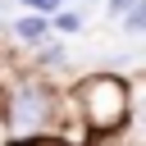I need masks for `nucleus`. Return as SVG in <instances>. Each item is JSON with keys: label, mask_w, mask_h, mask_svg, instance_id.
I'll return each mask as SVG.
<instances>
[{"label": "nucleus", "mask_w": 146, "mask_h": 146, "mask_svg": "<svg viewBox=\"0 0 146 146\" xmlns=\"http://www.w3.org/2000/svg\"><path fill=\"white\" fill-rule=\"evenodd\" d=\"M55 27H59V32H78V27H82V18H78V14H59V18H55Z\"/></svg>", "instance_id": "39448f33"}, {"label": "nucleus", "mask_w": 146, "mask_h": 146, "mask_svg": "<svg viewBox=\"0 0 146 146\" xmlns=\"http://www.w3.org/2000/svg\"><path fill=\"white\" fill-rule=\"evenodd\" d=\"M55 96L46 91V87H23L14 100H9V128L14 132H36V128H46L50 119H55Z\"/></svg>", "instance_id": "f03ea898"}, {"label": "nucleus", "mask_w": 146, "mask_h": 146, "mask_svg": "<svg viewBox=\"0 0 146 146\" xmlns=\"http://www.w3.org/2000/svg\"><path fill=\"white\" fill-rule=\"evenodd\" d=\"M23 146H64V141H23Z\"/></svg>", "instance_id": "6e6552de"}, {"label": "nucleus", "mask_w": 146, "mask_h": 146, "mask_svg": "<svg viewBox=\"0 0 146 146\" xmlns=\"http://www.w3.org/2000/svg\"><path fill=\"white\" fill-rule=\"evenodd\" d=\"M132 5H137V0H110V14H128Z\"/></svg>", "instance_id": "423d86ee"}, {"label": "nucleus", "mask_w": 146, "mask_h": 146, "mask_svg": "<svg viewBox=\"0 0 146 146\" xmlns=\"http://www.w3.org/2000/svg\"><path fill=\"white\" fill-rule=\"evenodd\" d=\"M82 114L96 132H114L123 119H128V82L114 78V73H96L82 82Z\"/></svg>", "instance_id": "f257e3e1"}, {"label": "nucleus", "mask_w": 146, "mask_h": 146, "mask_svg": "<svg viewBox=\"0 0 146 146\" xmlns=\"http://www.w3.org/2000/svg\"><path fill=\"white\" fill-rule=\"evenodd\" d=\"M23 5H32V9H46V14H50V9L59 5V0H23Z\"/></svg>", "instance_id": "0eeeda50"}, {"label": "nucleus", "mask_w": 146, "mask_h": 146, "mask_svg": "<svg viewBox=\"0 0 146 146\" xmlns=\"http://www.w3.org/2000/svg\"><path fill=\"white\" fill-rule=\"evenodd\" d=\"M14 32H18V36L27 41V46H41V41L50 36V27H46V18H23V23L14 27Z\"/></svg>", "instance_id": "7ed1b4c3"}, {"label": "nucleus", "mask_w": 146, "mask_h": 146, "mask_svg": "<svg viewBox=\"0 0 146 146\" xmlns=\"http://www.w3.org/2000/svg\"><path fill=\"white\" fill-rule=\"evenodd\" d=\"M141 27H146V5L137 0V5H132V14H128V32H141Z\"/></svg>", "instance_id": "20e7f679"}]
</instances>
